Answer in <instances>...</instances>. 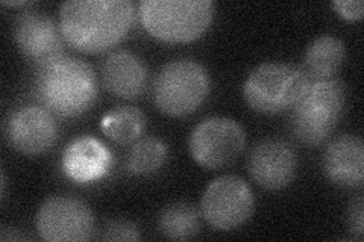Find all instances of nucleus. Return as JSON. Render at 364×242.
<instances>
[{"mask_svg": "<svg viewBox=\"0 0 364 242\" xmlns=\"http://www.w3.org/2000/svg\"><path fill=\"white\" fill-rule=\"evenodd\" d=\"M322 168L326 179L343 188H361L364 183V144L357 135H341L323 152Z\"/></svg>", "mask_w": 364, "mask_h": 242, "instance_id": "obj_14", "label": "nucleus"}, {"mask_svg": "<svg viewBox=\"0 0 364 242\" xmlns=\"http://www.w3.org/2000/svg\"><path fill=\"white\" fill-rule=\"evenodd\" d=\"M5 135L17 152L36 156L50 150L58 140V124L52 112L38 105H26L9 115Z\"/></svg>", "mask_w": 364, "mask_h": 242, "instance_id": "obj_10", "label": "nucleus"}, {"mask_svg": "<svg viewBox=\"0 0 364 242\" xmlns=\"http://www.w3.org/2000/svg\"><path fill=\"white\" fill-rule=\"evenodd\" d=\"M247 171L257 185L270 191L282 189L294 180L298 156L281 140L259 141L249 155Z\"/></svg>", "mask_w": 364, "mask_h": 242, "instance_id": "obj_11", "label": "nucleus"}, {"mask_svg": "<svg viewBox=\"0 0 364 242\" xmlns=\"http://www.w3.org/2000/svg\"><path fill=\"white\" fill-rule=\"evenodd\" d=\"M336 13L346 20H360L364 14V4L361 0H336L333 2Z\"/></svg>", "mask_w": 364, "mask_h": 242, "instance_id": "obj_22", "label": "nucleus"}, {"mask_svg": "<svg viewBox=\"0 0 364 242\" xmlns=\"http://www.w3.org/2000/svg\"><path fill=\"white\" fill-rule=\"evenodd\" d=\"M4 5H9V6H26V5H32L29 2H4Z\"/></svg>", "mask_w": 364, "mask_h": 242, "instance_id": "obj_23", "label": "nucleus"}, {"mask_svg": "<svg viewBox=\"0 0 364 242\" xmlns=\"http://www.w3.org/2000/svg\"><path fill=\"white\" fill-rule=\"evenodd\" d=\"M111 150L95 136H77L63 153L61 170L75 183H93L112 167Z\"/></svg>", "mask_w": 364, "mask_h": 242, "instance_id": "obj_13", "label": "nucleus"}, {"mask_svg": "<svg viewBox=\"0 0 364 242\" xmlns=\"http://www.w3.org/2000/svg\"><path fill=\"white\" fill-rule=\"evenodd\" d=\"M346 106V89L338 79L309 82L293 105L291 131L296 140L306 145L325 143L336 131Z\"/></svg>", "mask_w": 364, "mask_h": 242, "instance_id": "obj_3", "label": "nucleus"}, {"mask_svg": "<svg viewBox=\"0 0 364 242\" xmlns=\"http://www.w3.org/2000/svg\"><path fill=\"white\" fill-rule=\"evenodd\" d=\"M63 38L60 26L38 13L23 14L14 29V40L21 55L40 67L64 55Z\"/></svg>", "mask_w": 364, "mask_h": 242, "instance_id": "obj_12", "label": "nucleus"}, {"mask_svg": "<svg viewBox=\"0 0 364 242\" xmlns=\"http://www.w3.org/2000/svg\"><path fill=\"white\" fill-rule=\"evenodd\" d=\"M211 79L195 60H175L164 64L154 80V101L168 117H186L207 100Z\"/></svg>", "mask_w": 364, "mask_h": 242, "instance_id": "obj_5", "label": "nucleus"}, {"mask_svg": "<svg viewBox=\"0 0 364 242\" xmlns=\"http://www.w3.org/2000/svg\"><path fill=\"white\" fill-rule=\"evenodd\" d=\"M36 91L44 108L60 117H79L91 109L97 99L96 75L79 57L63 55L40 67Z\"/></svg>", "mask_w": 364, "mask_h": 242, "instance_id": "obj_2", "label": "nucleus"}, {"mask_svg": "<svg viewBox=\"0 0 364 242\" xmlns=\"http://www.w3.org/2000/svg\"><path fill=\"white\" fill-rule=\"evenodd\" d=\"M36 224L40 236L50 242L88 241L95 233V216L88 204L67 195L46 200Z\"/></svg>", "mask_w": 364, "mask_h": 242, "instance_id": "obj_9", "label": "nucleus"}, {"mask_svg": "<svg viewBox=\"0 0 364 242\" xmlns=\"http://www.w3.org/2000/svg\"><path fill=\"white\" fill-rule=\"evenodd\" d=\"M309 85V77L298 67L282 62L258 65L246 79L245 100L255 112L279 114L293 108Z\"/></svg>", "mask_w": 364, "mask_h": 242, "instance_id": "obj_6", "label": "nucleus"}, {"mask_svg": "<svg viewBox=\"0 0 364 242\" xmlns=\"http://www.w3.org/2000/svg\"><path fill=\"white\" fill-rule=\"evenodd\" d=\"M134 14L129 0H68L60 8V29L73 49L99 53L128 35Z\"/></svg>", "mask_w": 364, "mask_h": 242, "instance_id": "obj_1", "label": "nucleus"}, {"mask_svg": "<svg viewBox=\"0 0 364 242\" xmlns=\"http://www.w3.org/2000/svg\"><path fill=\"white\" fill-rule=\"evenodd\" d=\"M102 84L114 96L136 99L146 89L147 67L129 50L112 52L102 64Z\"/></svg>", "mask_w": 364, "mask_h": 242, "instance_id": "obj_15", "label": "nucleus"}, {"mask_svg": "<svg viewBox=\"0 0 364 242\" xmlns=\"http://www.w3.org/2000/svg\"><path fill=\"white\" fill-rule=\"evenodd\" d=\"M245 145L243 128L235 120L226 117H211L200 121L188 138L191 158L208 170L231 165L242 155Z\"/></svg>", "mask_w": 364, "mask_h": 242, "instance_id": "obj_7", "label": "nucleus"}, {"mask_svg": "<svg viewBox=\"0 0 364 242\" xmlns=\"http://www.w3.org/2000/svg\"><path fill=\"white\" fill-rule=\"evenodd\" d=\"M139 16L143 28L163 43L179 44L200 38L211 25V0H141Z\"/></svg>", "mask_w": 364, "mask_h": 242, "instance_id": "obj_4", "label": "nucleus"}, {"mask_svg": "<svg viewBox=\"0 0 364 242\" xmlns=\"http://www.w3.org/2000/svg\"><path fill=\"white\" fill-rule=\"evenodd\" d=\"M102 239L105 241H140L141 235L135 224L127 220L109 221L105 229Z\"/></svg>", "mask_w": 364, "mask_h": 242, "instance_id": "obj_20", "label": "nucleus"}, {"mask_svg": "<svg viewBox=\"0 0 364 242\" xmlns=\"http://www.w3.org/2000/svg\"><path fill=\"white\" fill-rule=\"evenodd\" d=\"M159 230L172 241L193 239L200 230L199 212L190 203L168 204L159 215Z\"/></svg>", "mask_w": 364, "mask_h": 242, "instance_id": "obj_19", "label": "nucleus"}, {"mask_svg": "<svg viewBox=\"0 0 364 242\" xmlns=\"http://www.w3.org/2000/svg\"><path fill=\"white\" fill-rule=\"evenodd\" d=\"M363 206H364V200L363 195H357L355 199H352L349 207H348V227L350 230V233L354 235L358 241L363 239L364 235V226H363Z\"/></svg>", "mask_w": 364, "mask_h": 242, "instance_id": "obj_21", "label": "nucleus"}, {"mask_svg": "<svg viewBox=\"0 0 364 242\" xmlns=\"http://www.w3.org/2000/svg\"><path fill=\"white\" fill-rule=\"evenodd\" d=\"M250 187L238 176H220L205 189L200 200L203 220L213 229L228 232L243 226L254 214Z\"/></svg>", "mask_w": 364, "mask_h": 242, "instance_id": "obj_8", "label": "nucleus"}, {"mask_svg": "<svg viewBox=\"0 0 364 242\" xmlns=\"http://www.w3.org/2000/svg\"><path fill=\"white\" fill-rule=\"evenodd\" d=\"M345 60V44L334 35L314 38L304 55V73L314 80L333 79Z\"/></svg>", "mask_w": 364, "mask_h": 242, "instance_id": "obj_16", "label": "nucleus"}, {"mask_svg": "<svg viewBox=\"0 0 364 242\" xmlns=\"http://www.w3.org/2000/svg\"><path fill=\"white\" fill-rule=\"evenodd\" d=\"M167 159V145L156 136L140 138L127 155V170L132 176H151L161 170Z\"/></svg>", "mask_w": 364, "mask_h": 242, "instance_id": "obj_18", "label": "nucleus"}, {"mask_svg": "<svg viewBox=\"0 0 364 242\" xmlns=\"http://www.w3.org/2000/svg\"><path fill=\"white\" fill-rule=\"evenodd\" d=\"M100 128L111 141L132 144L140 140L146 129L144 114L134 106H116L102 119Z\"/></svg>", "mask_w": 364, "mask_h": 242, "instance_id": "obj_17", "label": "nucleus"}]
</instances>
